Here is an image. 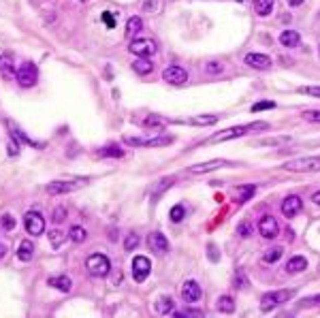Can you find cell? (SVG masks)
Returning a JSON list of instances; mask_svg holds the SVG:
<instances>
[{
    "label": "cell",
    "instance_id": "obj_42",
    "mask_svg": "<svg viewBox=\"0 0 320 318\" xmlns=\"http://www.w3.org/2000/svg\"><path fill=\"white\" fill-rule=\"evenodd\" d=\"M64 218H66V209L60 205V207H56L54 214H51V222H54V224H60V222H64Z\"/></svg>",
    "mask_w": 320,
    "mask_h": 318
},
{
    "label": "cell",
    "instance_id": "obj_10",
    "mask_svg": "<svg viewBox=\"0 0 320 318\" xmlns=\"http://www.w3.org/2000/svg\"><path fill=\"white\" fill-rule=\"evenodd\" d=\"M24 227L28 235H43L45 231V218L39 211H28L24 216Z\"/></svg>",
    "mask_w": 320,
    "mask_h": 318
},
{
    "label": "cell",
    "instance_id": "obj_20",
    "mask_svg": "<svg viewBox=\"0 0 320 318\" xmlns=\"http://www.w3.org/2000/svg\"><path fill=\"white\" fill-rule=\"evenodd\" d=\"M49 286H54V289L62 291V293H68L70 289H73V282H70L68 275H54V278L47 280Z\"/></svg>",
    "mask_w": 320,
    "mask_h": 318
},
{
    "label": "cell",
    "instance_id": "obj_40",
    "mask_svg": "<svg viewBox=\"0 0 320 318\" xmlns=\"http://www.w3.org/2000/svg\"><path fill=\"white\" fill-rule=\"evenodd\" d=\"M160 0H146L143 3V11H150V13H160Z\"/></svg>",
    "mask_w": 320,
    "mask_h": 318
},
{
    "label": "cell",
    "instance_id": "obj_43",
    "mask_svg": "<svg viewBox=\"0 0 320 318\" xmlns=\"http://www.w3.org/2000/svg\"><path fill=\"white\" fill-rule=\"evenodd\" d=\"M275 102L273 100H261L256 102V105H252V114H259V111H265V109H273Z\"/></svg>",
    "mask_w": 320,
    "mask_h": 318
},
{
    "label": "cell",
    "instance_id": "obj_39",
    "mask_svg": "<svg viewBox=\"0 0 320 318\" xmlns=\"http://www.w3.org/2000/svg\"><path fill=\"white\" fill-rule=\"evenodd\" d=\"M233 284L237 286V289H245V286H247V278H245V273H243L241 269H237V271H235Z\"/></svg>",
    "mask_w": 320,
    "mask_h": 318
},
{
    "label": "cell",
    "instance_id": "obj_56",
    "mask_svg": "<svg viewBox=\"0 0 320 318\" xmlns=\"http://www.w3.org/2000/svg\"><path fill=\"white\" fill-rule=\"evenodd\" d=\"M7 254V248H5V245L3 243H0V259H3V256Z\"/></svg>",
    "mask_w": 320,
    "mask_h": 318
},
{
    "label": "cell",
    "instance_id": "obj_26",
    "mask_svg": "<svg viewBox=\"0 0 320 318\" xmlns=\"http://www.w3.org/2000/svg\"><path fill=\"white\" fill-rule=\"evenodd\" d=\"M299 41H301V37H299V32H295V30H284L280 34V43L284 47H297Z\"/></svg>",
    "mask_w": 320,
    "mask_h": 318
},
{
    "label": "cell",
    "instance_id": "obj_5",
    "mask_svg": "<svg viewBox=\"0 0 320 318\" xmlns=\"http://www.w3.org/2000/svg\"><path fill=\"white\" fill-rule=\"evenodd\" d=\"M128 49H130V54H135L139 58H150L158 51L156 41H152V39H132Z\"/></svg>",
    "mask_w": 320,
    "mask_h": 318
},
{
    "label": "cell",
    "instance_id": "obj_47",
    "mask_svg": "<svg viewBox=\"0 0 320 318\" xmlns=\"http://www.w3.org/2000/svg\"><path fill=\"white\" fill-rule=\"evenodd\" d=\"M301 94H307V96H316L320 98V86H305V88H299Z\"/></svg>",
    "mask_w": 320,
    "mask_h": 318
},
{
    "label": "cell",
    "instance_id": "obj_35",
    "mask_svg": "<svg viewBox=\"0 0 320 318\" xmlns=\"http://www.w3.org/2000/svg\"><path fill=\"white\" fill-rule=\"evenodd\" d=\"M86 229H81V227H73L68 231V237L70 241H75V243H81V241H86Z\"/></svg>",
    "mask_w": 320,
    "mask_h": 318
},
{
    "label": "cell",
    "instance_id": "obj_49",
    "mask_svg": "<svg viewBox=\"0 0 320 318\" xmlns=\"http://www.w3.org/2000/svg\"><path fill=\"white\" fill-rule=\"evenodd\" d=\"M7 152H9V156H17V154H19V143L13 137L9 139V143H7Z\"/></svg>",
    "mask_w": 320,
    "mask_h": 318
},
{
    "label": "cell",
    "instance_id": "obj_1",
    "mask_svg": "<svg viewBox=\"0 0 320 318\" xmlns=\"http://www.w3.org/2000/svg\"><path fill=\"white\" fill-rule=\"evenodd\" d=\"M267 128H269V124H267V122H252V124L233 126V128H226V130L218 132V135H211V137L207 139V143H222V141L239 139V137L247 135V132H252V130H267Z\"/></svg>",
    "mask_w": 320,
    "mask_h": 318
},
{
    "label": "cell",
    "instance_id": "obj_19",
    "mask_svg": "<svg viewBox=\"0 0 320 318\" xmlns=\"http://www.w3.org/2000/svg\"><path fill=\"white\" fill-rule=\"evenodd\" d=\"M220 116H214V114H207V116H194L190 120H177V124H194V126H211L218 122Z\"/></svg>",
    "mask_w": 320,
    "mask_h": 318
},
{
    "label": "cell",
    "instance_id": "obj_2",
    "mask_svg": "<svg viewBox=\"0 0 320 318\" xmlns=\"http://www.w3.org/2000/svg\"><path fill=\"white\" fill-rule=\"evenodd\" d=\"M295 297V289H284V291H271V293H265L261 297V310L263 312H271L275 307H280L282 303L291 301Z\"/></svg>",
    "mask_w": 320,
    "mask_h": 318
},
{
    "label": "cell",
    "instance_id": "obj_22",
    "mask_svg": "<svg viewBox=\"0 0 320 318\" xmlns=\"http://www.w3.org/2000/svg\"><path fill=\"white\" fill-rule=\"evenodd\" d=\"M305 269H307L305 256H293V259L286 263V273H301Z\"/></svg>",
    "mask_w": 320,
    "mask_h": 318
},
{
    "label": "cell",
    "instance_id": "obj_41",
    "mask_svg": "<svg viewBox=\"0 0 320 318\" xmlns=\"http://www.w3.org/2000/svg\"><path fill=\"white\" fill-rule=\"evenodd\" d=\"M291 137H275V139H261L259 146H282V143H288Z\"/></svg>",
    "mask_w": 320,
    "mask_h": 318
},
{
    "label": "cell",
    "instance_id": "obj_32",
    "mask_svg": "<svg viewBox=\"0 0 320 318\" xmlns=\"http://www.w3.org/2000/svg\"><path fill=\"white\" fill-rule=\"evenodd\" d=\"M141 28H143V22H141V17H130L128 22H126V37H135L141 32Z\"/></svg>",
    "mask_w": 320,
    "mask_h": 318
},
{
    "label": "cell",
    "instance_id": "obj_29",
    "mask_svg": "<svg viewBox=\"0 0 320 318\" xmlns=\"http://www.w3.org/2000/svg\"><path fill=\"white\" fill-rule=\"evenodd\" d=\"M173 182H175V178H164V180L156 182V184L152 186V197H160L164 190H169V188L173 186Z\"/></svg>",
    "mask_w": 320,
    "mask_h": 318
},
{
    "label": "cell",
    "instance_id": "obj_7",
    "mask_svg": "<svg viewBox=\"0 0 320 318\" xmlns=\"http://www.w3.org/2000/svg\"><path fill=\"white\" fill-rule=\"evenodd\" d=\"M132 148H139V146H146V148H160V146H169L173 143L171 135H162V137H148V139H141V137H126L124 139Z\"/></svg>",
    "mask_w": 320,
    "mask_h": 318
},
{
    "label": "cell",
    "instance_id": "obj_55",
    "mask_svg": "<svg viewBox=\"0 0 320 318\" xmlns=\"http://www.w3.org/2000/svg\"><path fill=\"white\" fill-rule=\"evenodd\" d=\"M288 5H291V7H299V5H303V0H288Z\"/></svg>",
    "mask_w": 320,
    "mask_h": 318
},
{
    "label": "cell",
    "instance_id": "obj_52",
    "mask_svg": "<svg viewBox=\"0 0 320 318\" xmlns=\"http://www.w3.org/2000/svg\"><path fill=\"white\" fill-rule=\"evenodd\" d=\"M160 124H164V120H160V118H156V116H150V118L146 120V126H160Z\"/></svg>",
    "mask_w": 320,
    "mask_h": 318
},
{
    "label": "cell",
    "instance_id": "obj_36",
    "mask_svg": "<svg viewBox=\"0 0 320 318\" xmlns=\"http://www.w3.org/2000/svg\"><path fill=\"white\" fill-rule=\"evenodd\" d=\"M184 205H173L171 207V211H169V218L173 220V222H182L184 220Z\"/></svg>",
    "mask_w": 320,
    "mask_h": 318
},
{
    "label": "cell",
    "instance_id": "obj_45",
    "mask_svg": "<svg viewBox=\"0 0 320 318\" xmlns=\"http://www.w3.org/2000/svg\"><path fill=\"white\" fill-rule=\"evenodd\" d=\"M137 245H139V237H137L135 233H132V235H128V237H126V241H124V248H126V252L135 250Z\"/></svg>",
    "mask_w": 320,
    "mask_h": 318
},
{
    "label": "cell",
    "instance_id": "obj_18",
    "mask_svg": "<svg viewBox=\"0 0 320 318\" xmlns=\"http://www.w3.org/2000/svg\"><path fill=\"white\" fill-rule=\"evenodd\" d=\"M7 128L11 130V137H15V139H19V141H24V143H28V146H32V148H43V143H39V141H32L30 137H26V135H24V130L19 128L17 124H13L11 120H7Z\"/></svg>",
    "mask_w": 320,
    "mask_h": 318
},
{
    "label": "cell",
    "instance_id": "obj_57",
    "mask_svg": "<svg viewBox=\"0 0 320 318\" xmlns=\"http://www.w3.org/2000/svg\"><path fill=\"white\" fill-rule=\"evenodd\" d=\"M239 3H243V0H239Z\"/></svg>",
    "mask_w": 320,
    "mask_h": 318
},
{
    "label": "cell",
    "instance_id": "obj_24",
    "mask_svg": "<svg viewBox=\"0 0 320 318\" xmlns=\"http://www.w3.org/2000/svg\"><path fill=\"white\" fill-rule=\"evenodd\" d=\"M32 252H34L32 241H30V239H24L22 243H19V248H17V259H19V261H24V263H28L30 259H32Z\"/></svg>",
    "mask_w": 320,
    "mask_h": 318
},
{
    "label": "cell",
    "instance_id": "obj_37",
    "mask_svg": "<svg viewBox=\"0 0 320 318\" xmlns=\"http://www.w3.org/2000/svg\"><path fill=\"white\" fill-rule=\"evenodd\" d=\"M301 307H320V295H312V297H303L301 301H299Z\"/></svg>",
    "mask_w": 320,
    "mask_h": 318
},
{
    "label": "cell",
    "instance_id": "obj_46",
    "mask_svg": "<svg viewBox=\"0 0 320 318\" xmlns=\"http://www.w3.org/2000/svg\"><path fill=\"white\" fill-rule=\"evenodd\" d=\"M252 231H254V227H252L250 222H241L239 227H237V233H239L241 237H250V235H252Z\"/></svg>",
    "mask_w": 320,
    "mask_h": 318
},
{
    "label": "cell",
    "instance_id": "obj_23",
    "mask_svg": "<svg viewBox=\"0 0 320 318\" xmlns=\"http://www.w3.org/2000/svg\"><path fill=\"white\" fill-rule=\"evenodd\" d=\"M254 192H256V186L254 184H245V186H237L235 190H233V194L237 197V201H250L252 197H254Z\"/></svg>",
    "mask_w": 320,
    "mask_h": 318
},
{
    "label": "cell",
    "instance_id": "obj_12",
    "mask_svg": "<svg viewBox=\"0 0 320 318\" xmlns=\"http://www.w3.org/2000/svg\"><path fill=\"white\" fill-rule=\"evenodd\" d=\"M162 79L167 81V84L171 86H184L186 81H188V73L182 68V66H169V68H164L162 70Z\"/></svg>",
    "mask_w": 320,
    "mask_h": 318
},
{
    "label": "cell",
    "instance_id": "obj_17",
    "mask_svg": "<svg viewBox=\"0 0 320 318\" xmlns=\"http://www.w3.org/2000/svg\"><path fill=\"white\" fill-rule=\"evenodd\" d=\"M243 62L250 66V68H256V70H267L271 66V58L265 56V54H247Z\"/></svg>",
    "mask_w": 320,
    "mask_h": 318
},
{
    "label": "cell",
    "instance_id": "obj_16",
    "mask_svg": "<svg viewBox=\"0 0 320 318\" xmlns=\"http://www.w3.org/2000/svg\"><path fill=\"white\" fill-rule=\"evenodd\" d=\"M301 207H303V201H301V197H297V194H291V197H286L282 201V214L286 218L297 216V214L301 211Z\"/></svg>",
    "mask_w": 320,
    "mask_h": 318
},
{
    "label": "cell",
    "instance_id": "obj_27",
    "mask_svg": "<svg viewBox=\"0 0 320 318\" xmlns=\"http://www.w3.org/2000/svg\"><path fill=\"white\" fill-rule=\"evenodd\" d=\"M152 68H154V64L150 62V58H137L132 62V70L137 75H148V73H152Z\"/></svg>",
    "mask_w": 320,
    "mask_h": 318
},
{
    "label": "cell",
    "instance_id": "obj_15",
    "mask_svg": "<svg viewBox=\"0 0 320 318\" xmlns=\"http://www.w3.org/2000/svg\"><path fill=\"white\" fill-rule=\"evenodd\" d=\"M148 245H150V250L156 252L158 256H162V254L169 252V241H167V237H164L162 233H158V231H156V233H150Z\"/></svg>",
    "mask_w": 320,
    "mask_h": 318
},
{
    "label": "cell",
    "instance_id": "obj_53",
    "mask_svg": "<svg viewBox=\"0 0 320 318\" xmlns=\"http://www.w3.org/2000/svg\"><path fill=\"white\" fill-rule=\"evenodd\" d=\"M207 250H209V261H214V263H216V261L220 259V252H216V245H214V243H209V245H207Z\"/></svg>",
    "mask_w": 320,
    "mask_h": 318
},
{
    "label": "cell",
    "instance_id": "obj_9",
    "mask_svg": "<svg viewBox=\"0 0 320 318\" xmlns=\"http://www.w3.org/2000/svg\"><path fill=\"white\" fill-rule=\"evenodd\" d=\"M79 186H84V182H81V180H75V182L56 180V182H49V184H47V194H51V197H58V194L73 192V190H77Z\"/></svg>",
    "mask_w": 320,
    "mask_h": 318
},
{
    "label": "cell",
    "instance_id": "obj_11",
    "mask_svg": "<svg viewBox=\"0 0 320 318\" xmlns=\"http://www.w3.org/2000/svg\"><path fill=\"white\" fill-rule=\"evenodd\" d=\"M150 271H152L150 259H146V256H135V259H132V278L137 282H146Z\"/></svg>",
    "mask_w": 320,
    "mask_h": 318
},
{
    "label": "cell",
    "instance_id": "obj_30",
    "mask_svg": "<svg viewBox=\"0 0 320 318\" xmlns=\"http://www.w3.org/2000/svg\"><path fill=\"white\" fill-rule=\"evenodd\" d=\"M218 310L224 312V314L235 312V301H233V297H229V295H220V297H218Z\"/></svg>",
    "mask_w": 320,
    "mask_h": 318
},
{
    "label": "cell",
    "instance_id": "obj_4",
    "mask_svg": "<svg viewBox=\"0 0 320 318\" xmlns=\"http://www.w3.org/2000/svg\"><path fill=\"white\" fill-rule=\"evenodd\" d=\"M86 269L92 275H96V278H105L111 269V263L105 254H90L88 261H86Z\"/></svg>",
    "mask_w": 320,
    "mask_h": 318
},
{
    "label": "cell",
    "instance_id": "obj_38",
    "mask_svg": "<svg viewBox=\"0 0 320 318\" xmlns=\"http://www.w3.org/2000/svg\"><path fill=\"white\" fill-rule=\"evenodd\" d=\"M15 224H17V222H15V218L11 216V214H5V216L0 218V227H3L5 231H13Z\"/></svg>",
    "mask_w": 320,
    "mask_h": 318
},
{
    "label": "cell",
    "instance_id": "obj_51",
    "mask_svg": "<svg viewBox=\"0 0 320 318\" xmlns=\"http://www.w3.org/2000/svg\"><path fill=\"white\" fill-rule=\"evenodd\" d=\"M102 22L107 24V28H113V26H116V17H113L109 11H105V13H102Z\"/></svg>",
    "mask_w": 320,
    "mask_h": 318
},
{
    "label": "cell",
    "instance_id": "obj_31",
    "mask_svg": "<svg viewBox=\"0 0 320 318\" xmlns=\"http://www.w3.org/2000/svg\"><path fill=\"white\" fill-rule=\"evenodd\" d=\"M98 156H102V158H120V156H124V150L120 146H105L98 152Z\"/></svg>",
    "mask_w": 320,
    "mask_h": 318
},
{
    "label": "cell",
    "instance_id": "obj_25",
    "mask_svg": "<svg viewBox=\"0 0 320 318\" xmlns=\"http://www.w3.org/2000/svg\"><path fill=\"white\" fill-rule=\"evenodd\" d=\"M154 307H156V312L158 314H173V299L171 297H167V295H162V297H158L156 299V303H154Z\"/></svg>",
    "mask_w": 320,
    "mask_h": 318
},
{
    "label": "cell",
    "instance_id": "obj_6",
    "mask_svg": "<svg viewBox=\"0 0 320 318\" xmlns=\"http://www.w3.org/2000/svg\"><path fill=\"white\" fill-rule=\"evenodd\" d=\"M15 79L19 81V86L22 88H32L37 84V79H39V70L32 62H24L22 66H19L15 70Z\"/></svg>",
    "mask_w": 320,
    "mask_h": 318
},
{
    "label": "cell",
    "instance_id": "obj_48",
    "mask_svg": "<svg viewBox=\"0 0 320 318\" xmlns=\"http://www.w3.org/2000/svg\"><path fill=\"white\" fill-rule=\"evenodd\" d=\"M205 70H207L209 75H220L222 70H224V66H222L220 62H207V66H205Z\"/></svg>",
    "mask_w": 320,
    "mask_h": 318
},
{
    "label": "cell",
    "instance_id": "obj_3",
    "mask_svg": "<svg viewBox=\"0 0 320 318\" xmlns=\"http://www.w3.org/2000/svg\"><path fill=\"white\" fill-rule=\"evenodd\" d=\"M286 171H295V173H312L320 171V156H305V158H295L284 162Z\"/></svg>",
    "mask_w": 320,
    "mask_h": 318
},
{
    "label": "cell",
    "instance_id": "obj_13",
    "mask_svg": "<svg viewBox=\"0 0 320 318\" xmlns=\"http://www.w3.org/2000/svg\"><path fill=\"white\" fill-rule=\"evenodd\" d=\"M259 233L265 239H275L277 233H280V224H277V220L273 216H263L259 220Z\"/></svg>",
    "mask_w": 320,
    "mask_h": 318
},
{
    "label": "cell",
    "instance_id": "obj_44",
    "mask_svg": "<svg viewBox=\"0 0 320 318\" xmlns=\"http://www.w3.org/2000/svg\"><path fill=\"white\" fill-rule=\"evenodd\" d=\"M301 116L307 122H320V109H307V111H303Z\"/></svg>",
    "mask_w": 320,
    "mask_h": 318
},
{
    "label": "cell",
    "instance_id": "obj_28",
    "mask_svg": "<svg viewBox=\"0 0 320 318\" xmlns=\"http://www.w3.org/2000/svg\"><path fill=\"white\" fill-rule=\"evenodd\" d=\"M273 5H275V0H254V11L261 17H265L273 11Z\"/></svg>",
    "mask_w": 320,
    "mask_h": 318
},
{
    "label": "cell",
    "instance_id": "obj_8",
    "mask_svg": "<svg viewBox=\"0 0 320 318\" xmlns=\"http://www.w3.org/2000/svg\"><path fill=\"white\" fill-rule=\"evenodd\" d=\"M222 167H233L231 160H224V158H214V160H207V162H199L188 169L190 175H203V173H209V171H216V169H222Z\"/></svg>",
    "mask_w": 320,
    "mask_h": 318
},
{
    "label": "cell",
    "instance_id": "obj_33",
    "mask_svg": "<svg viewBox=\"0 0 320 318\" xmlns=\"http://www.w3.org/2000/svg\"><path fill=\"white\" fill-rule=\"evenodd\" d=\"M282 254H284V250L280 248V245H277V248H269V250L263 254V263H269V265H271V263H275V261H280Z\"/></svg>",
    "mask_w": 320,
    "mask_h": 318
},
{
    "label": "cell",
    "instance_id": "obj_34",
    "mask_svg": "<svg viewBox=\"0 0 320 318\" xmlns=\"http://www.w3.org/2000/svg\"><path fill=\"white\" fill-rule=\"evenodd\" d=\"M47 237H49V243H51V248H60V245L64 243L66 235L62 233V231H51V233H47Z\"/></svg>",
    "mask_w": 320,
    "mask_h": 318
},
{
    "label": "cell",
    "instance_id": "obj_21",
    "mask_svg": "<svg viewBox=\"0 0 320 318\" xmlns=\"http://www.w3.org/2000/svg\"><path fill=\"white\" fill-rule=\"evenodd\" d=\"M0 75H3L5 79H11L15 75L13 70V58L9 54H0Z\"/></svg>",
    "mask_w": 320,
    "mask_h": 318
},
{
    "label": "cell",
    "instance_id": "obj_54",
    "mask_svg": "<svg viewBox=\"0 0 320 318\" xmlns=\"http://www.w3.org/2000/svg\"><path fill=\"white\" fill-rule=\"evenodd\" d=\"M312 201H314V203H316V205H320V190H318V192H314V194H312Z\"/></svg>",
    "mask_w": 320,
    "mask_h": 318
},
{
    "label": "cell",
    "instance_id": "obj_14",
    "mask_svg": "<svg viewBox=\"0 0 320 318\" xmlns=\"http://www.w3.org/2000/svg\"><path fill=\"white\" fill-rule=\"evenodd\" d=\"M182 297H184V301H188V303L201 301V297H203L201 284L197 280H186L184 286H182Z\"/></svg>",
    "mask_w": 320,
    "mask_h": 318
},
{
    "label": "cell",
    "instance_id": "obj_50",
    "mask_svg": "<svg viewBox=\"0 0 320 318\" xmlns=\"http://www.w3.org/2000/svg\"><path fill=\"white\" fill-rule=\"evenodd\" d=\"M173 316H177V318H188V316H203L201 310H184V312H173Z\"/></svg>",
    "mask_w": 320,
    "mask_h": 318
}]
</instances>
